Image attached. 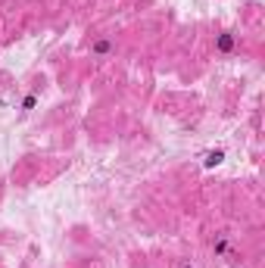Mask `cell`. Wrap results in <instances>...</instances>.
Returning a JSON list of instances; mask_svg holds the SVG:
<instances>
[{
  "label": "cell",
  "instance_id": "7a4b0ae2",
  "mask_svg": "<svg viewBox=\"0 0 265 268\" xmlns=\"http://www.w3.org/2000/svg\"><path fill=\"white\" fill-rule=\"evenodd\" d=\"M234 47H237V34H234V31H222V34L215 38V50H218V53H231Z\"/></svg>",
  "mask_w": 265,
  "mask_h": 268
},
{
  "label": "cell",
  "instance_id": "6da1fadb",
  "mask_svg": "<svg viewBox=\"0 0 265 268\" xmlns=\"http://www.w3.org/2000/svg\"><path fill=\"white\" fill-rule=\"evenodd\" d=\"M112 50H116V44H112L109 38H100V41L90 44V56H94V60H106Z\"/></svg>",
  "mask_w": 265,
  "mask_h": 268
},
{
  "label": "cell",
  "instance_id": "5b68a950",
  "mask_svg": "<svg viewBox=\"0 0 265 268\" xmlns=\"http://www.w3.org/2000/svg\"><path fill=\"white\" fill-rule=\"evenodd\" d=\"M34 106H38V94H25L22 97V112H31Z\"/></svg>",
  "mask_w": 265,
  "mask_h": 268
},
{
  "label": "cell",
  "instance_id": "8992f818",
  "mask_svg": "<svg viewBox=\"0 0 265 268\" xmlns=\"http://www.w3.org/2000/svg\"><path fill=\"white\" fill-rule=\"evenodd\" d=\"M181 268H193V265H190V262H181Z\"/></svg>",
  "mask_w": 265,
  "mask_h": 268
},
{
  "label": "cell",
  "instance_id": "3957f363",
  "mask_svg": "<svg viewBox=\"0 0 265 268\" xmlns=\"http://www.w3.org/2000/svg\"><path fill=\"white\" fill-rule=\"evenodd\" d=\"M225 162V150L218 147V150H206L203 153V169H215V166H222Z\"/></svg>",
  "mask_w": 265,
  "mask_h": 268
},
{
  "label": "cell",
  "instance_id": "277c9868",
  "mask_svg": "<svg viewBox=\"0 0 265 268\" xmlns=\"http://www.w3.org/2000/svg\"><path fill=\"white\" fill-rule=\"evenodd\" d=\"M212 250H215V256H225L228 250H231V240H228V237H215V243H212Z\"/></svg>",
  "mask_w": 265,
  "mask_h": 268
}]
</instances>
